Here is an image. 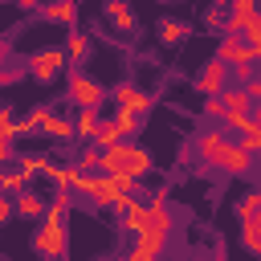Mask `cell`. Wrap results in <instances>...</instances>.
Returning <instances> with one entry per match:
<instances>
[{
	"label": "cell",
	"mask_w": 261,
	"mask_h": 261,
	"mask_svg": "<svg viewBox=\"0 0 261 261\" xmlns=\"http://www.w3.org/2000/svg\"><path fill=\"white\" fill-rule=\"evenodd\" d=\"M12 163H16L29 179H33V175H45V167H49L53 159H49V155H41V151H24V155L16 151V159H12Z\"/></svg>",
	"instance_id": "19"
},
{
	"label": "cell",
	"mask_w": 261,
	"mask_h": 261,
	"mask_svg": "<svg viewBox=\"0 0 261 261\" xmlns=\"http://www.w3.org/2000/svg\"><path fill=\"white\" fill-rule=\"evenodd\" d=\"M98 159H102V151H98L94 143H86V147H82V155H77L69 167H77L82 175H90V171H98Z\"/></svg>",
	"instance_id": "26"
},
{
	"label": "cell",
	"mask_w": 261,
	"mask_h": 261,
	"mask_svg": "<svg viewBox=\"0 0 261 261\" xmlns=\"http://www.w3.org/2000/svg\"><path fill=\"white\" fill-rule=\"evenodd\" d=\"M12 208H16V216H24V220H41V216H45V196L33 192V188H24V192L12 196Z\"/></svg>",
	"instance_id": "12"
},
{
	"label": "cell",
	"mask_w": 261,
	"mask_h": 261,
	"mask_svg": "<svg viewBox=\"0 0 261 261\" xmlns=\"http://www.w3.org/2000/svg\"><path fill=\"white\" fill-rule=\"evenodd\" d=\"M41 135H49V139H57V143H69L73 139V122L65 118V114H45V122H41Z\"/></svg>",
	"instance_id": "17"
},
{
	"label": "cell",
	"mask_w": 261,
	"mask_h": 261,
	"mask_svg": "<svg viewBox=\"0 0 261 261\" xmlns=\"http://www.w3.org/2000/svg\"><path fill=\"white\" fill-rule=\"evenodd\" d=\"M16 159V147H12V139H0V167H8Z\"/></svg>",
	"instance_id": "33"
},
{
	"label": "cell",
	"mask_w": 261,
	"mask_h": 261,
	"mask_svg": "<svg viewBox=\"0 0 261 261\" xmlns=\"http://www.w3.org/2000/svg\"><path fill=\"white\" fill-rule=\"evenodd\" d=\"M216 98L224 102V110H245V114H257V102H253V98H249L241 86H224Z\"/></svg>",
	"instance_id": "16"
},
{
	"label": "cell",
	"mask_w": 261,
	"mask_h": 261,
	"mask_svg": "<svg viewBox=\"0 0 261 261\" xmlns=\"http://www.w3.org/2000/svg\"><path fill=\"white\" fill-rule=\"evenodd\" d=\"M224 147H228V135H224L220 126L200 130V139H196V155H200V163H208V167H216V159L224 155Z\"/></svg>",
	"instance_id": "8"
},
{
	"label": "cell",
	"mask_w": 261,
	"mask_h": 261,
	"mask_svg": "<svg viewBox=\"0 0 261 261\" xmlns=\"http://www.w3.org/2000/svg\"><path fill=\"white\" fill-rule=\"evenodd\" d=\"M167 237L171 232H163V228H143V232H135V249L147 253V257H159L163 245H167Z\"/></svg>",
	"instance_id": "15"
},
{
	"label": "cell",
	"mask_w": 261,
	"mask_h": 261,
	"mask_svg": "<svg viewBox=\"0 0 261 261\" xmlns=\"http://www.w3.org/2000/svg\"><path fill=\"white\" fill-rule=\"evenodd\" d=\"M12 216H16V208H12V196H0V228H4Z\"/></svg>",
	"instance_id": "34"
},
{
	"label": "cell",
	"mask_w": 261,
	"mask_h": 261,
	"mask_svg": "<svg viewBox=\"0 0 261 261\" xmlns=\"http://www.w3.org/2000/svg\"><path fill=\"white\" fill-rule=\"evenodd\" d=\"M159 4H175V0H159Z\"/></svg>",
	"instance_id": "39"
},
{
	"label": "cell",
	"mask_w": 261,
	"mask_h": 261,
	"mask_svg": "<svg viewBox=\"0 0 261 261\" xmlns=\"http://www.w3.org/2000/svg\"><path fill=\"white\" fill-rule=\"evenodd\" d=\"M216 4H224V0H216Z\"/></svg>",
	"instance_id": "41"
},
{
	"label": "cell",
	"mask_w": 261,
	"mask_h": 261,
	"mask_svg": "<svg viewBox=\"0 0 261 261\" xmlns=\"http://www.w3.org/2000/svg\"><path fill=\"white\" fill-rule=\"evenodd\" d=\"M65 98H69L77 110H98V106L106 102V86L94 82V77H86V73H73V77L65 82Z\"/></svg>",
	"instance_id": "3"
},
{
	"label": "cell",
	"mask_w": 261,
	"mask_h": 261,
	"mask_svg": "<svg viewBox=\"0 0 261 261\" xmlns=\"http://www.w3.org/2000/svg\"><path fill=\"white\" fill-rule=\"evenodd\" d=\"M237 147H241V151H249V155L257 159V155H261V122H257V126H249V130H245V139H241Z\"/></svg>",
	"instance_id": "30"
},
{
	"label": "cell",
	"mask_w": 261,
	"mask_h": 261,
	"mask_svg": "<svg viewBox=\"0 0 261 261\" xmlns=\"http://www.w3.org/2000/svg\"><path fill=\"white\" fill-rule=\"evenodd\" d=\"M237 216L241 220H253V216H261V192L253 188V192H245V200L237 204Z\"/></svg>",
	"instance_id": "27"
},
{
	"label": "cell",
	"mask_w": 261,
	"mask_h": 261,
	"mask_svg": "<svg viewBox=\"0 0 261 261\" xmlns=\"http://www.w3.org/2000/svg\"><path fill=\"white\" fill-rule=\"evenodd\" d=\"M16 4H20L24 12H37V8H41V0H16Z\"/></svg>",
	"instance_id": "38"
},
{
	"label": "cell",
	"mask_w": 261,
	"mask_h": 261,
	"mask_svg": "<svg viewBox=\"0 0 261 261\" xmlns=\"http://www.w3.org/2000/svg\"><path fill=\"white\" fill-rule=\"evenodd\" d=\"M224 69H228V65H224ZM253 69H257V65H232V73H237V82H249V77H253Z\"/></svg>",
	"instance_id": "36"
},
{
	"label": "cell",
	"mask_w": 261,
	"mask_h": 261,
	"mask_svg": "<svg viewBox=\"0 0 261 261\" xmlns=\"http://www.w3.org/2000/svg\"><path fill=\"white\" fill-rule=\"evenodd\" d=\"M106 98H114V102H118V110H130V114H139V118L155 106V98H151L143 86H135V82H118L114 90H106Z\"/></svg>",
	"instance_id": "5"
},
{
	"label": "cell",
	"mask_w": 261,
	"mask_h": 261,
	"mask_svg": "<svg viewBox=\"0 0 261 261\" xmlns=\"http://www.w3.org/2000/svg\"><path fill=\"white\" fill-rule=\"evenodd\" d=\"M114 143H126V139L118 135L114 118H102V122H98V130H94V147H98V151H106V147H114Z\"/></svg>",
	"instance_id": "23"
},
{
	"label": "cell",
	"mask_w": 261,
	"mask_h": 261,
	"mask_svg": "<svg viewBox=\"0 0 261 261\" xmlns=\"http://www.w3.org/2000/svg\"><path fill=\"white\" fill-rule=\"evenodd\" d=\"M37 12H41V20L61 24V29H73L77 24V0H45Z\"/></svg>",
	"instance_id": "9"
},
{
	"label": "cell",
	"mask_w": 261,
	"mask_h": 261,
	"mask_svg": "<svg viewBox=\"0 0 261 261\" xmlns=\"http://www.w3.org/2000/svg\"><path fill=\"white\" fill-rule=\"evenodd\" d=\"M0 261H12V257H4V253H0Z\"/></svg>",
	"instance_id": "40"
},
{
	"label": "cell",
	"mask_w": 261,
	"mask_h": 261,
	"mask_svg": "<svg viewBox=\"0 0 261 261\" xmlns=\"http://www.w3.org/2000/svg\"><path fill=\"white\" fill-rule=\"evenodd\" d=\"M241 245H245V253H249V257H257V253H261V216L241 220Z\"/></svg>",
	"instance_id": "22"
},
{
	"label": "cell",
	"mask_w": 261,
	"mask_h": 261,
	"mask_svg": "<svg viewBox=\"0 0 261 261\" xmlns=\"http://www.w3.org/2000/svg\"><path fill=\"white\" fill-rule=\"evenodd\" d=\"M61 69H65V53H61L57 45H45V49H37V53L24 61V73H29L37 86H49Z\"/></svg>",
	"instance_id": "2"
},
{
	"label": "cell",
	"mask_w": 261,
	"mask_h": 261,
	"mask_svg": "<svg viewBox=\"0 0 261 261\" xmlns=\"http://www.w3.org/2000/svg\"><path fill=\"white\" fill-rule=\"evenodd\" d=\"M118 228H126V232H143V228H147V204L130 200V208L118 212Z\"/></svg>",
	"instance_id": "18"
},
{
	"label": "cell",
	"mask_w": 261,
	"mask_h": 261,
	"mask_svg": "<svg viewBox=\"0 0 261 261\" xmlns=\"http://www.w3.org/2000/svg\"><path fill=\"white\" fill-rule=\"evenodd\" d=\"M192 86H196V94H204V98H216L224 86H228V69L212 57V61H204L200 65V73L192 77Z\"/></svg>",
	"instance_id": "6"
},
{
	"label": "cell",
	"mask_w": 261,
	"mask_h": 261,
	"mask_svg": "<svg viewBox=\"0 0 261 261\" xmlns=\"http://www.w3.org/2000/svg\"><path fill=\"white\" fill-rule=\"evenodd\" d=\"M0 139H16V118L0 106Z\"/></svg>",
	"instance_id": "31"
},
{
	"label": "cell",
	"mask_w": 261,
	"mask_h": 261,
	"mask_svg": "<svg viewBox=\"0 0 261 261\" xmlns=\"http://www.w3.org/2000/svg\"><path fill=\"white\" fill-rule=\"evenodd\" d=\"M151 171H155V159H151V151H147V147H139V143H130V147H126V159H122V171H118V175L143 179V175H151Z\"/></svg>",
	"instance_id": "10"
},
{
	"label": "cell",
	"mask_w": 261,
	"mask_h": 261,
	"mask_svg": "<svg viewBox=\"0 0 261 261\" xmlns=\"http://www.w3.org/2000/svg\"><path fill=\"white\" fill-rule=\"evenodd\" d=\"M69 122H73V135H77V139L94 143V130H98V122H102V118H98V110H77Z\"/></svg>",
	"instance_id": "21"
},
{
	"label": "cell",
	"mask_w": 261,
	"mask_h": 261,
	"mask_svg": "<svg viewBox=\"0 0 261 261\" xmlns=\"http://www.w3.org/2000/svg\"><path fill=\"white\" fill-rule=\"evenodd\" d=\"M24 188H33V179H29L20 167H0V192H4V196H16V192H24Z\"/></svg>",
	"instance_id": "20"
},
{
	"label": "cell",
	"mask_w": 261,
	"mask_h": 261,
	"mask_svg": "<svg viewBox=\"0 0 261 261\" xmlns=\"http://www.w3.org/2000/svg\"><path fill=\"white\" fill-rule=\"evenodd\" d=\"M118 261H159V257H147V253H139V249H130L126 257H118Z\"/></svg>",
	"instance_id": "37"
},
{
	"label": "cell",
	"mask_w": 261,
	"mask_h": 261,
	"mask_svg": "<svg viewBox=\"0 0 261 261\" xmlns=\"http://www.w3.org/2000/svg\"><path fill=\"white\" fill-rule=\"evenodd\" d=\"M220 122H224L220 130H241V135H245L249 126H257V114H245V110H224V114H220Z\"/></svg>",
	"instance_id": "24"
},
{
	"label": "cell",
	"mask_w": 261,
	"mask_h": 261,
	"mask_svg": "<svg viewBox=\"0 0 261 261\" xmlns=\"http://www.w3.org/2000/svg\"><path fill=\"white\" fill-rule=\"evenodd\" d=\"M204 114H208V118H220V114H224V102H220V98H208V102H204Z\"/></svg>",
	"instance_id": "35"
},
{
	"label": "cell",
	"mask_w": 261,
	"mask_h": 261,
	"mask_svg": "<svg viewBox=\"0 0 261 261\" xmlns=\"http://www.w3.org/2000/svg\"><path fill=\"white\" fill-rule=\"evenodd\" d=\"M102 12H106V20H110V29H114L118 37H135L139 16H135V8H130L126 0H106V4H102Z\"/></svg>",
	"instance_id": "7"
},
{
	"label": "cell",
	"mask_w": 261,
	"mask_h": 261,
	"mask_svg": "<svg viewBox=\"0 0 261 261\" xmlns=\"http://www.w3.org/2000/svg\"><path fill=\"white\" fill-rule=\"evenodd\" d=\"M24 77V69H16V65H0V86H16Z\"/></svg>",
	"instance_id": "32"
},
{
	"label": "cell",
	"mask_w": 261,
	"mask_h": 261,
	"mask_svg": "<svg viewBox=\"0 0 261 261\" xmlns=\"http://www.w3.org/2000/svg\"><path fill=\"white\" fill-rule=\"evenodd\" d=\"M228 4V20H249L257 16V0H224Z\"/></svg>",
	"instance_id": "28"
},
{
	"label": "cell",
	"mask_w": 261,
	"mask_h": 261,
	"mask_svg": "<svg viewBox=\"0 0 261 261\" xmlns=\"http://www.w3.org/2000/svg\"><path fill=\"white\" fill-rule=\"evenodd\" d=\"M216 171H228V175H249V171H253V155H249V151H241L237 143H228V147H224V155L216 159Z\"/></svg>",
	"instance_id": "11"
},
{
	"label": "cell",
	"mask_w": 261,
	"mask_h": 261,
	"mask_svg": "<svg viewBox=\"0 0 261 261\" xmlns=\"http://www.w3.org/2000/svg\"><path fill=\"white\" fill-rule=\"evenodd\" d=\"M114 126H118V135L130 143V139L143 130V118H139V114H130V110H118V114H114Z\"/></svg>",
	"instance_id": "25"
},
{
	"label": "cell",
	"mask_w": 261,
	"mask_h": 261,
	"mask_svg": "<svg viewBox=\"0 0 261 261\" xmlns=\"http://www.w3.org/2000/svg\"><path fill=\"white\" fill-rule=\"evenodd\" d=\"M69 208H73V192H65V188H57L45 200V216H41L33 241H29L41 261H65V253H69V228H65Z\"/></svg>",
	"instance_id": "1"
},
{
	"label": "cell",
	"mask_w": 261,
	"mask_h": 261,
	"mask_svg": "<svg viewBox=\"0 0 261 261\" xmlns=\"http://www.w3.org/2000/svg\"><path fill=\"white\" fill-rule=\"evenodd\" d=\"M188 33H192V29H188L184 20H171V16H163V20L155 24V37H159V45H163V49L184 45V41H188Z\"/></svg>",
	"instance_id": "13"
},
{
	"label": "cell",
	"mask_w": 261,
	"mask_h": 261,
	"mask_svg": "<svg viewBox=\"0 0 261 261\" xmlns=\"http://www.w3.org/2000/svg\"><path fill=\"white\" fill-rule=\"evenodd\" d=\"M216 61L220 65H257L261 61V49L257 45H245L241 37H220V45H216Z\"/></svg>",
	"instance_id": "4"
},
{
	"label": "cell",
	"mask_w": 261,
	"mask_h": 261,
	"mask_svg": "<svg viewBox=\"0 0 261 261\" xmlns=\"http://www.w3.org/2000/svg\"><path fill=\"white\" fill-rule=\"evenodd\" d=\"M65 65H82L86 57H90V37L86 33H77V29H69V37H65Z\"/></svg>",
	"instance_id": "14"
},
{
	"label": "cell",
	"mask_w": 261,
	"mask_h": 261,
	"mask_svg": "<svg viewBox=\"0 0 261 261\" xmlns=\"http://www.w3.org/2000/svg\"><path fill=\"white\" fill-rule=\"evenodd\" d=\"M45 114H49V106H37V110H33L29 118H20V122H16V135H33V130H41Z\"/></svg>",
	"instance_id": "29"
}]
</instances>
